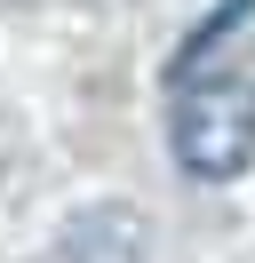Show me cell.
Masks as SVG:
<instances>
[{"label": "cell", "instance_id": "6da1fadb", "mask_svg": "<svg viewBox=\"0 0 255 263\" xmlns=\"http://www.w3.org/2000/svg\"><path fill=\"white\" fill-rule=\"evenodd\" d=\"M175 167L199 183H231L255 167V80L247 72H207V80H175L168 112Z\"/></svg>", "mask_w": 255, "mask_h": 263}]
</instances>
